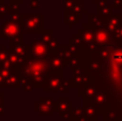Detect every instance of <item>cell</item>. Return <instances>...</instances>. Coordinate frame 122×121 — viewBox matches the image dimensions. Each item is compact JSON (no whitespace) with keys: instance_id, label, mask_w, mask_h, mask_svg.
I'll return each mask as SVG.
<instances>
[{"instance_id":"1","label":"cell","mask_w":122,"mask_h":121,"mask_svg":"<svg viewBox=\"0 0 122 121\" xmlns=\"http://www.w3.org/2000/svg\"><path fill=\"white\" fill-rule=\"evenodd\" d=\"M29 63L27 64L26 62V68L21 69L25 70V77H28L29 79H33L34 81L40 85L42 81H44V79L46 78V72H47V66L45 64L44 60H42V58H34L31 60H29Z\"/></svg>"},{"instance_id":"2","label":"cell","mask_w":122,"mask_h":121,"mask_svg":"<svg viewBox=\"0 0 122 121\" xmlns=\"http://www.w3.org/2000/svg\"><path fill=\"white\" fill-rule=\"evenodd\" d=\"M21 25L19 21L15 19L8 20L0 30V36L4 39H17L20 34Z\"/></svg>"},{"instance_id":"3","label":"cell","mask_w":122,"mask_h":121,"mask_svg":"<svg viewBox=\"0 0 122 121\" xmlns=\"http://www.w3.org/2000/svg\"><path fill=\"white\" fill-rule=\"evenodd\" d=\"M43 26V15H28L24 16V28L27 33L38 32Z\"/></svg>"},{"instance_id":"4","label":"cell","mask_w":122,"mask_h":121,"mask_svg":"<svg viewBox=\"0 0 122 121\" xmlns=\"http://www.w3.org/2000/svg\"><path fill=\"white\" fill-rule=\"evenodd\" d=\"M29 53L34 58H44L48 55V45L42 41H36L29 46Z\"/></svg>"},{"instance_id":"5","label":"cell","mask_w":122,"mask_h":121,"mask_svg":"<svg viewBox=\"0 0 122 121\" xmlns=\"http://www.w3.org/2000/svg\"><path fill=\"white\" fill-rule=\"evenodd\" d=\"M34 109L39 111L41 116H53L54 115V108H53V102L49 103H38L36 106H34Z\"/></svg>"},{"instance_id":"6","label":"cell","mask_w":122,"mask_h":121,"mask_svg":"<svg viewBox=\"0 0 122 121\" xmlns=\"http://www.w3.org/2000/svg\"><path fill=\"white\" fill-rule=\"evenodd\" d=\"M85 114L88 121H97V108L94 105V103H88V105H86V109H85Z\"/></svg>"},{"instance_id":"7","label":"cell","mask_w":122,"mask_h":121,"mask_svg":"<svg viewBox=\"0 0 122 121\" xmlns=\"http://www.w3.org/2000/svg\"><path fill=\"white\" fill-rule=\"evenodd\" d=\"M48 87L46 89V91H49V90H53V91H58L59 88H61V77L55 75L54 77H51V79H49L48 83Z\"/></svg>"},{"instance_id":"8","label":"cell","mask_w":122,"mask_h":121,"mask_svg":"<svg viewBox=\"0 0 122 121\" xmlns=\"http://www.w3.org/2000/svg\"><path fill=\"white\" fill-rule=\"evenodd\" d=\"M13 51H14L16 55H18L19 57H23V56H26L29 51L28 47H26V45H24V43H16L14 44V48H13Z\"/></svg>"},{"instance_id":"9","label":"cell","mask_w":122,"mask_h":121,"mask_svg":"<svg viewBox=\"0 0 122 121\" xmlns=\"http://www.w3.org/2000/svg\"><path fill=\"white\" fill-rule=\"evenodd\" d=\"M95 39H97V43H101V44H106L109 39V34L105 31V30H97L95 32Z\"/></svg>"},{"instance_id":"10","label":"cell","mask_w":122,"mask_h":121,"mask_svg":"<svg viewBox=\"0 0 122 121\" xmlns=\"http://www.w3.org/2000/svg\"><path fill=\"white\" fill-rule=\"evenodd\" d=\"M49 63H51V69H55V70H62V58L60 57H57V56H55V57L53 58V59L49 61Z\"/></svg>"},{"instance_id":"11","label":"cell","mask_w":122,"mask_h":121,"mask_svg":"<svg viewBox=\"0 0 122 121\" xmlns=\"http://www.w3.org/2000/svg\"><path fill=\"white\" fill-rule=\"evenodd\" d=\"M19 77L18 76H9L8 78H6V83H5V85L6 86H11V87H16V86H18V84H19Z\"/></svg>"},{"instance_id":"12","label":"cell","mask_w":122,"mask_h":121,"mask_svg":"<svg viewBox=\"0 0 122 121\" xmlns=\"http://www.w3.org/2000/svg\"><path fill=\"white\" fill-rule=\"evenodd\" d=\"M107 104V100H105L103 94H97V98H94V105L95 106H103Z\"/></svg>"}]
</instances>
